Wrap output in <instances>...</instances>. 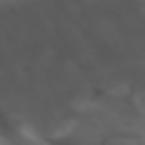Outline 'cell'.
<instances>
[]
</instances>
